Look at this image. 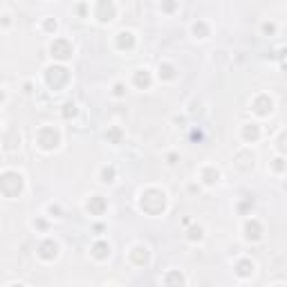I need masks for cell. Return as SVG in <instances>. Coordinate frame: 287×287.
<instances>
[{
	"label": "cell",
	"mask_w": 287,
	"mask_h": 287,
	"mask_svg": "<svg viewBox=\"0 0 287 287\" xmlns=\"http://www.w3.org/2000/svg\"><path fill=\"white\" fill-rule=\"evenodd\" d=\"M141 211L151 213V216H159L166 209V193L159 188H146L139 198Z\"/></svg>",
	"instance_id": "cell-1"
},
{
	"label": "cell",
	"mask_w": 287,
	"mask_h": 287,
	"mask_svg": "<svg viewBox=\"0 0 287 287\" xmlns=\"http://www.w3.org/2000/svg\"><path fill=\"white\" fill-rule=\"evenodd\" d=\"M23 191V175L16 170H5L0 175V193L5 198H18Z\"/></svg>",
	"instance_id": "cell-2"
},
{
	"label": "cell",
	"mask_w": 287,
	"mask_h": 287,
	"mask_svg": "<svg viewBox=\"0 0 287 287\" xmlns=\"http://www.w3.org/2000/svg\"><path fill=\"white\" fill-rule=\"evenodd\" d=\"M45 81H47V85H50V88L59 92L61 88H65V85L70 83V72L65 70V68H61V65L47 68V70H45Z\"/></svg>",
	"instance_id": "cell-3"
},
{
	"label": "cell",
	"mask_w": 287,
	"mask_h": 287,
	"mask_svg": "<svg viewBox=\"0 0 287 287\" xmlns=\"http://www.w3.org/2000/svg\"><path fill=\"white\" fill-rule=\"evenodd\" d=\"M36 141H38V146L43 148V151H54V148L59 146L61 141V135L59 130L54 128V126H43L41 130H38V135H36Z\"/></svg>",
	"instance_id": "cell-4"
},
{
	"label": "cell",
	"mask_w": 287,
	"mask_h": 287,
	"mask_svg": "<svg viewBox=\"0 0 287 287\" xmlns=\"http://www.w3.org/2000/svg\"><path fill=\"white\" fill-rule=\"evenodd\" d=\"M74 52V47L68 38H54L52 45H50V54H52V59L56 61H68Z\"/></svg>",
	"instance_id": "cell-5"
},
{
	"label": "cell",
	"mask_w": 287,
	"mask_h": 287,
	"mask_svg": "<svg viewBox=\"0 0 287 287\" xmlns=\"http://www.w3.org/2000/svg\"><path fill=\"white\" fill-rule=\"evenodd\" d=\"M115 14H117V9H115V5H112L110 0H99L97 7H94V18L99 23H110L112 18H115Z\"/></svg>",
	"instance_id": "cell-6"
},
{
	"label": "cell",
	"mask_w": 287,
	"mask_h": 287,
	"mask_svg": "<svg viewBox=\"0 0 287 287\" xmlns=\"http://www.w3.org/2000/svg\"><path fill=\"white\" fill-rule=\"evenodd\" d=\"M252 108L258 117H267V115L274 110V101H271V97H267V94H258L256 99H253Z\"/></svg>",
	"instance_id": "cell-7"
},
{
	"label": "cell",
	"mask_w": 287,
	"mask_h": 287,
	"mask_svg": "<svg viewBox=\"0 0 287 287\" xmlns=\"http://www.w3.org/2000/svg\"><path fill=\"white\" fill-rule=\"evenodd\" d=\"M245 238L252 242L260 240V238H263V224L258 222V220H249V222L245 224Z\"/></svg>",
	"instance_id": "cell-8"
},
{
	"label": "cell",
	"mask_w": 287,
	"mask_h": 287,
	"mask_svg": "<svg viewBox=\"0 0 287 287\" xmlns=\"http://www.w3.org/2000/svg\"><path fill=\"white\" fill-rule=\"evenodd\" d=\"M38 256H41L43 260H54V258L59 256V245L54 240H45L38 247Z\"/></svg>",
	"instance_id": "cell-9"
},
{
	"label": "cell",
	"mask_w": 287,
	"mask_h": 287,
	"mask_svg": "<svg viewBox=\"0 0 287 287\" xmlns=\"http://www.w3.org/2000/svg\"><path fill=\"white\" fill-rule=\"evenodd\" d=\"M148 247H144V245H135L133 249H130V260L135 265H144V263H148Z\"/></svg>",
	"instance_id": "cell-10"
},
{
	"label": "cell",
	"mask_w": 287,
	"mask_h": 287,
	"mask_svg": "<svg viewBox=\"0 0 287 287\" xmlns=\"http://www.w3.org/2000/svg\"><path fill=\"white\" fill-rule=\"evenodd\" d=\"M108 209V202L101 195H92L90 198V202H88V211L90 213H94V216H101V213Z\"/></svg>",
	"instance_id": "cell-11"
},
{
	"label": "cell",
	"mask_w": 287,
	"mask_h": 287,
	"mask_svg": "<svg viewBox=\"0 0 287 287\" xmlns=\"http://www.w3.org/2000/svg\"><path fill=\"white\" fill-rule=\"evenodd\" d=\"M242 139H245L247 144L258 141L260 139V128H258L256 123H245V126H242Z\"/></svg>",
	"instance_id": "cell-12"
},
{
	"label": "cell",
	"mask_w": 287,
	"mask_h": 287,
	"mask_svg": "<svg viewBox=\"0 0 287 287\" xmlns=\"http://www.w3.org/2000/svg\"><path fill=\"white\" fill-rule=\"evenodd\" d=\"M117 47L119 50H133L135 47V34L133 32H119L117 34Z\"/></svg>",
	"instance_id": "cell-13"
},
{
	"label": "cell",
	"mask_w": 287,
	"mask_h": 287,
	"mask_svg": "<svg viewBox=\"0 0 287 287\" xmlns=\"http://www.w3.org/2000/svg\"><path fill=\"white\" fill-rule=\"evenodd\" d=\"M151 81H152V76H151V72L148 70H135V74H133V83H135L139 90L148 88Z\"/></svg>",
	"instance_id": "cell-14"
},
{
	"label": "cell",
	"mask_w": 287,
	"mask_h": 287,
	"mask_svg": "<svg viewBox=\"0 0 287 287\" xmlns=\"http://www.w3.org/2000/svg\"><path fill=\"white\" fill-rule=\"evenodd\" d=\"M92 256L97 258V260H106V258L110 256V245H108V242H103V240L94 242V247H92Z\"/></svg>",
	"instance_id": "cell-15"
},
{
	"label": "cell",
	"mask_w": 287,
	"mask_h": 287,
	"mask_svg": "<svg viewBox=\"0 0 287 287\" xmlns=\"http://www.w3.org/2000/svg\"><path fill=\"white\" fill-rule=\"evenodd\" d=\"M253 270H256V267H253V263H252V260H247V258L236 265V274L240 276V278H247V276H252Z\"/></svg>",
	"instance_id": "cell-16"
},
{
	"label": "cell",
	"mask_w": 287,
	"mask_h": 287,
	"mask_svg": "<svg viewBox=\"0 0 287 287\" xmlns=\"http://www.w3.org/2000/svg\"><path fill=\"white\" fill-rule=\"evenodd\" d=\"M218 177H220L218 169H213V166H206V169H202V180H204L206 184H216Z\"/></svg>",
	"instance_id": "cell-17"
},
{
	"label": "cell",
	"mask_w": 287,
	"mask_h": 287,
	"mask_svg": "<svg viewBox=\"0 0 287 287\" xmlns=\"http://www.w3.org/2000/svg\"><path fill=\"white\" fill-rule=\"evenodd\" d=\"M159 79H164V81L175 79V68H173L170 63H162L159 65Z\"/></svg>",
	"instance_id": "cell-18"
},
{
	"label": "cell",
	"mask_w": 287,
	"mask_h": 287,
	"mask_svg": "<svg viewBox=\"0 0 287 287\" xmlns=\"http://www.w3.org/2000/svg\"><path fill=\"white\" fill-rule=\"evenodd\" d=\"M106 139L112 141V144H119V141H121V128H119V126H112L106 133Z\"/></svg>",
	"instance_id": "cell-19"
},
{
	"label": "cell",
	"mask_w": 287,
	"mask_h": 287,
	"mask_svg": "<svg viewBox=\"0 0 287 287\" xmlns=\"http://www.w3.org/2000/svg\"><path fill=\"white\" fill-rule=\"evenodd\" d=\"M193 34L198 36V38H206V36H209V27H206V25L200 20V23L193 25Z\"/></svg>",
	"instance_id": "cell-20"
},
{
	"label": "cell",
	"mask_w": 287,
	"mask_h": 287,
	"mask_svg": "<svg viewBox=\"0 0 287 287\" xmlns=\"http://www.w3.org/2000/svg\"><path fill=\"white\" fill-rule=\"evenodd\" d=\"M115 166H106V169L101 170V182H115Z\"/></svg>",
	"instance_id": "cell-21"
},
{
	"label": "cell",
	"mask_w": 287,
	"mask_h": 287,
	"mask_svg": "<svg viewBox=\"0 0 287 287\" xmlns=\"http://www.w3.org/2000/svg\"><path fill=\"white\" fill-rule=\"evenodd\" d=\"M65 110H63V117H70V115H72V117H74V115H76V106H74V103H65Z\"/></svg>",
	"instance_id": "cell-22"
},
{
	"label": "cell",
	"mask_w": 287,
	"mask_h": 287,
	"mask_svg": "<svg viewBox=\"0 0 287 287\" xmlns=\"http://www.w3.org/2000/svg\"><path fill=\"white\" fill-rule=\"evenodd\" d=\"M175 7H177L175 0H164V2H162V9H164V12H173Z\"/></svg>",
	"instance_id": "cell-23"
},
{
	"label": "cell",
	"mask_w": 287,
	"mask_h": 287,
	"mask_svg": "<svg viewBox=\"0 0 287 287\" xmlns=\"http://www.w3.org/2000/svg\"><path fill=\"white\" fill-rule=\"evenodd\" d=\"M191 240H202V229L200 227L191 229Z\"/></svg>",
	"instance_id": "cell-24"
},
{
	"label": "cell",
	"mask_w": 287,
	"mask_h": 287,
	"mask_svg": "<svg viewBox=\"0 0 287 287\" xmlns=\"http://www.w3.org/2000/svg\"><path fill=\"white\" fill-rule=\"evenodd\" d=\"M263 32H265V34H274V32H276V25H274V23H265V25H263Z\"/></svg>",
	"instance_id": "cell-25"
},
{
	"label": "cell",
	"mask_w": 287,
	"mask_h": 287,
	"mask_svg": "<svg viewBox=\"0 0 287 287\" xmlns=\"http://www.w3.org/2000/svg\"><path fill=\"white\" fill-rule=\"evenodd\" d=\"M123 94H126L123 85H121V83H117V85H115V97H123Z\"/></svg>",
	"instance_id": "cell-26"
},
{
	"label": "cell",
	"mask_w": 287,
	"mask_h": 287,
	"mask_svg": "<svg viewBox=\"0 0 287 287\" xmlns=\"http://www.w3.org/2000/svg\"><path fill=\"white\" fill-rule=\"evenodd\" d=\"M45 27L47 30H56V20H45Z\"/></svg>",
	"instance_id": "cell-27"
},
{
	"label": "cell",
	"mask_w": 287,
	"mask_h": 287,
	"mask_svg": "<svg viewBox=\"0 0 287 287\" xmlns=\"http://www.w3.org/2000/svg\"><path fill=\"white\" fill-rule=\"evenodd\" d=\"M274 169H276V170H283V157H278V159H276Z\"/></svg>",
	"instance_id": "cell-28"
}]
</instances>
